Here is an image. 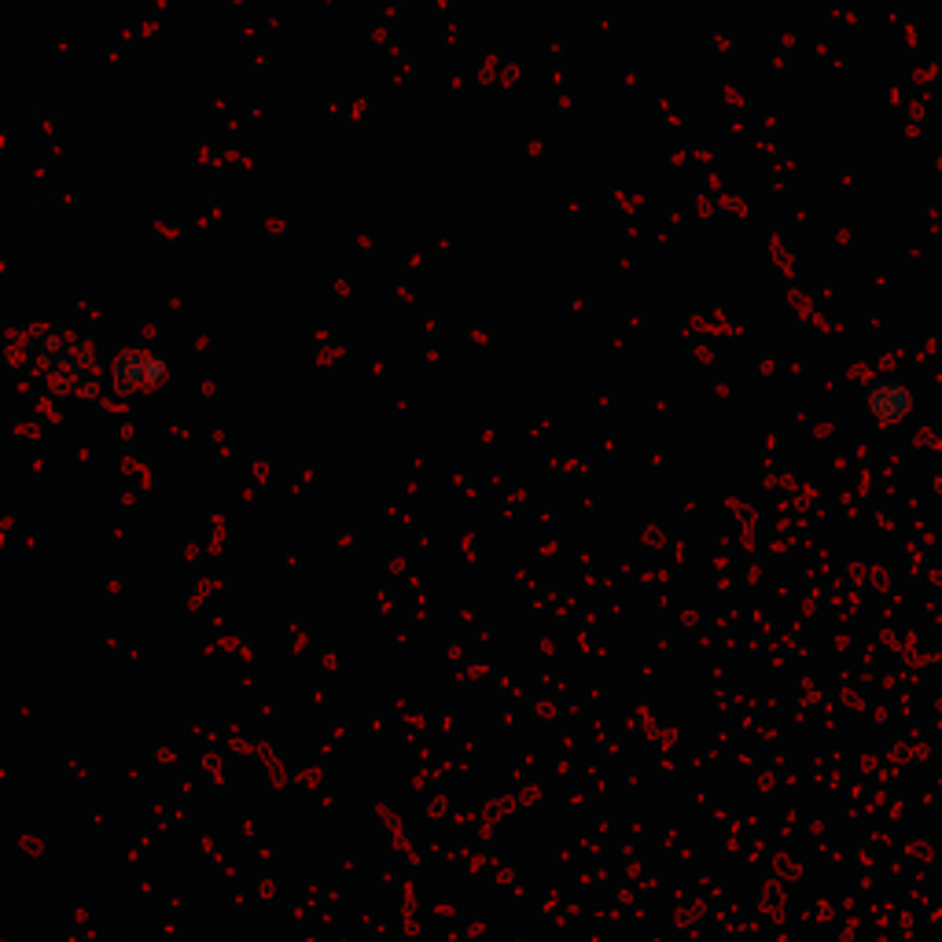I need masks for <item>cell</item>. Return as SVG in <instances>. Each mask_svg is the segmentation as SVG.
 <instances>
[{
    "instance_id": "2",
    "label": "cell",
    "mask_w": 942,
    "mask_h": 942,
    "mask_svg": "<svg viewBox=\"0 0 942 942\" xmlns=\"http://www.w3.org/2000/svg\"><path fill=\"white\" fill-rule=\"evenodd\" d=\"M163 376H166V365L158 358H152V353L129 350L115 361V384L118 387H147V384H158Z\"/></svg>"
},
{
    "instance_id": "1",
    "label": "cell",
    "mask_w": 942,
    "mask_h": 942,
    "mask_svg": "<svg viewBox=\"0 0 942 942\" xmlns=\"http://www.w3.org/2000/svg\"><path fill=\"white\" fill-rule=\"evenodd\" d=\"M913 405V395L906 384H899V379L883 376V379H873L869 387H865V409L880 420V424H894V420H902L909 413Z\"/></svg>"
}]
</instances>
